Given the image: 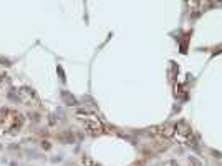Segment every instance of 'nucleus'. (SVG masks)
Returning a JSON list of instances; mask_svg holds the SVG:
<instances>
[{"label":"nucleus","mask_w":222,"mask_h":166,"mask_svg":"<svg viewBox=\"0 0 222 166\" xmlns=\"http://www.w3.org/2000/svg\"><path fill=\"white\" fill-rule=\"evenodd\" d=\"M23 118L22 115L15 110L10 108H2L0 110V128L5 131H17L20 130Z\"/></svg>","instance_id":"1"},{"label":"nucleus","mask_w":222,"mask_h":166,"mask_svg":"<svg viewBox=\"0 0 222 166\" xmlns=\"http://www.w3.org/2000/svg\"><path fill=\"white\" fill-rule=\"evenodd\" d=\"M191 128L187 126V123H184V121H181V123H177L174 126V136L177 141H181V143H189V140H191Z\"/></svg>","instance_id":"2"},{"label":"nucleus","mask_w":222,"mask_h":166,"mask_svg":"<svg viewBox=\"0 0 222 166\" xmlns=\"http://www.w3.org/2000/svg\"><path fill=\"white\" fill-rule=\"evenodd\" d=\"M80 116H81L83 120V123L86 124V128L88 130H91L93 133H101L103 131V126H101V123H99V120L96 118V116H93V115H83L80 113Z\"/></svg>","instance_id":"3"},{"label":"nucleus","mask_w":222,"mask_h":166,"mask_svg":"<svg viewBox=\"0 0 222 166\" xmlns=\"http://www.w3.org/2000/svg\"><path fill=\"white\" fill-rule=\"evenodd\" d=\"M2 85H4V77L0 75V88H2Z\"/></svg>","instance_id":"4"}]
</instances>
